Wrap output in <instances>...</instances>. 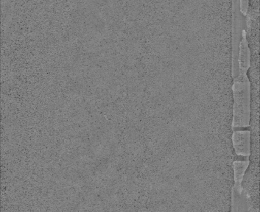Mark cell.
I'll return each mask as SVG.
<instances>
[{
    "label": "cell",
    "instance_id": "obj_5",
    "mask_svg": "<svg viewBox=\"0 0 260 212\" xmlns=\"http://www.w3.org/2000/svg\"><path fill=\"white\" fill-rule=\"evenodd\" d=\"M248 7H249V0H240V9L243 15H247Z\"/></svg>",
    "mask_w": 260,
    "mask_h": 212
},
{
    "label": "cell",
    "instance_id": "obj_2",
    "mask_svg": "<svg viewBox=\"0 0 260 212\" xmlns=\"http://www.w3.org/2000/svg\"><path fill=\"white\" fill-rule=\"evenodd\" d=\"M251 132L250 130H234L233 143L236 155L248 157L250 155Z\"/></svg>",
    "mask_w": 260,
    "mask_h": 212
},
{
    "label": "cell",
    "instance_id": "obj_4",
    "mask_svg": "<svg viewBox=\"0 0 260 212\" xmlns=\"http://www.w3.org/2000/svg\"><path fill=\"white\" fill-rule=\"evenodd\" d=\"M249 163L250 162L248 160L234 162L235 191L240 194H241L242 190L241 183L243 176Z\"/></svg>",
    "mask_w": 260,
    "mask_h": 212
},
{
    "label": "cell",
    "instance_id": "obj_3",
    "mask_svg": "<svg viewBox=\"0 0 260 212\" xmlns=\"http://www.w3.org/2000/svg\"><path fill=\"white\" fill-rule=\"evenodd\" d=\"M250 66V51L245 30L242 32V38L240 41L239 51V73L247 74Z\"/></svg>",
    "mask_w": 260,
    "mask_h": 212
},
{
    "label": "cell",
    "instance_id": "obj_1",
    "mask_svg": "<svg viewBox=\"0 0 260 212\" xmlns=\"http://www.w3.org/2000/svg\"><path fill=\"white\" fill-rule=\"evenodd\" d=\"M234 130L249 127L250 122V82L247 74L239 73L234 79Z\"/></svg>",
    "mask_w": 260,
    "mask_h": 212
}]
</instances>
